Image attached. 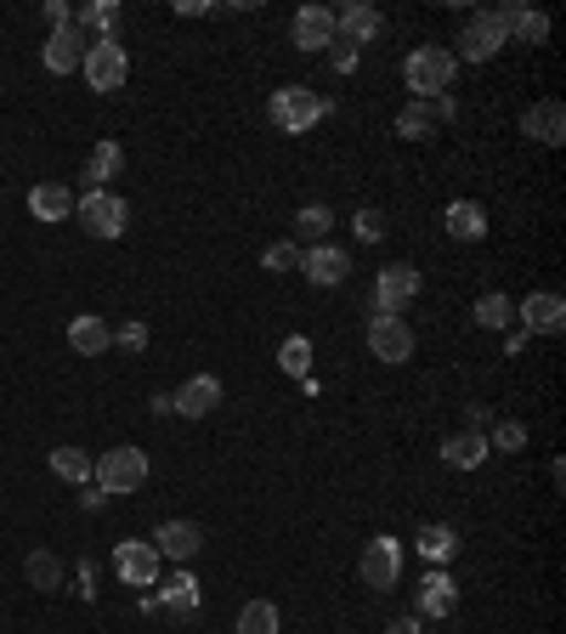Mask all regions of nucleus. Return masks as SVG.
Returning a JSON list of instances; mask_svg holds the SVG:
<instances>
[{"label":"nucleus","instance_id":"f257e3e1","mask_svg":"<svg viewBox=\"0 0 566 634\" xmlns=\"http://www.w3.org/2000/svg\"><path fill=\"white\" fill-rule=\"evenodd\" d=\"M459 74V58L448 52V45H413L408 63H402V85L413 91V103H431V96H448Z\"/></svg>","mask_w":566,"mask_h":634},{"label":"nucleus","instance_id":"f03ea898","mask_svg":"<svg viewBox=\"0 0 566 634\" xmlns=\"http://www.w3.org/2000/svg\"><path fill=\"white\" fill-rule=\"evenodd\" d=\"M323 114H328V103H323L312 85H277V91L266 96V119H272L277 131H290V136H306Z\"/></svg>","mask_w":566,"mask_h":634},{"label":"nucleus","instance_id":"7ed1b4c3","mask_svg":"<svg viewBox=\"0 0 566 634\" xmlns=\"http://www.w3.org/2000/svg\"><path fill=\"white\" fill-rule=\"evenodd\" d=\"M91 481L103 487L108 499H119V493H136L142 481H148V454L142 448H108V454H97V465H91Z\"/></svg>","mask_w":566,"mask_h":634},{"label":"nucleus","instance_id":"20e7f679","mask_svg":"<svg viewBox=\"0 0 566 634\" xmlns=\"http://www.w3.org/2000/svg\"><path fill=\"white\" fill-rule=\"evenodd\" d=\"M510 45V29H504V18L499 12H476L464 29H459V40L448 45V52L459 58V63H488V58H499Z\"/></svg>","mask_w":566,"mask_h":634},{"label":"nucleus","instance_id":"39448f33","mask_svg":"<svg viewBox=\"0 0 566 634\" xmlns=\"http://www.w3.org/2000/svg\"><path fill=\"white\" fill-rule=\"evenodd\" d=\"M80 74H85V85H91V91H119V85H125V74H130V52H125V40H119V34L91 40V45H85Z\"/></svg>","mask_w":566,"mask_h":634},{"label":"nucleus","instance_id":"423d86ee","mask_svg":"<svg viewBox=\"0 0 566 634\" xmlns=\"http://www.w3.org/2000/svg\"><path fill=\"white\" fill-rule=\"evenodd\" d=\"M80 227H85L91 238H125V227H130V210H125V199H119V193H108V187H97V193H80Z\"/></svg>","mask_w":566,"mask_h":634},{"label":"nucleus","instance_id":"0eeeda50","mask_svg":"<svg viewBox=\"0 0 566 634\" xmlns=\"http://www.w3.org/2000/svg\"><path fill=\"white\" fill-rule=\"evenodd\" d=\"M413 295H419V267H408V261L380 267V272H374V289H368V312H397L402 318V306Z\"/></svg>","mask_w":566,"mask_h":634},{"label":"nucleus","instance_id":"6e6552de","mask_svg":"<svg viewBox=\"0 0 566 634\" xmlns=\"http://www.w3.org/2000/svg\"><path fill=\"white\" fill-rule=\"evenodd\" d=\"M357 578L368 583V590H397V578H402V544L391 539V532H380V539L363 544Z\"/></svg>","mask_w":566,"mask_h":634},{"label":"nucleus","instance_id":"1a4fd4ad","mask_svg":"<svg viewBox=\"0 0 566 634\" xmlns=\"http://www.w3.org/2000/svg\"><path fill=\"white\" fill-rule=\"evenodd\" d=\"M159 550L148 544V539H125V544H114V572H119V583L125 590H154L159 583Z\"/></svg>","mask_w":566,"mask_h":634},{"label":"nucleus","instance_id":"9d476101","mask_svg":"<svg viewBox=\"0 0 566 634\" xmlns=\"http://www.w3.org/2000/svg\"><path fill=\"white\" fill-rule=\"evenodd\" d=\"M368 352L380 363H408L413 357V329L397 312H374L368 318Z\"/></svg>","mask_w":566,"mask_h":634},{"label":"nucleus","instance_id":"9b49d317","mask_svg":"<svg viewBox=\"0 0 566 634\" xmlns=\"http://www.w3.org/2000/svg\"><path fill=\"white\" fill-rule=\"evenodd\" d=\"M301 272L312 289H340L352 278V256L335 250V243H312V250H301Z\"/></svg>","mask_w":566,"mask_h":634},{"label":"nucleus","instance_id":"f8f14e48","mask_svg":"<svg viewBox=\"0 0 566 634\" xmlns=\"http://www.w3.org/2000/svg\"><path fill=\"white\" fill-rule=\"evenodd\" d=\"M515 318H522V334H560L566 329V301L555 289H533L527 301H515Z\"/></svg>","mask_w":566,"mask_h":634},{"label":"nucleus","instance_id":"ddd939ff","mask_svg":"<svg viewBox=\"0 0 566 634\" xmlns=\"http://www.w3.org/2000/svg\"><path fill=\"white\" fill-rule=\"evenodd\" d=\"M148 544L159 550V561H176V567H187V561H193V555L205 550V532H199V521H159Z\"/></svg>","mask_w":566,"mask_h":634},{"label":"nucleus","instance_id":"4468645a","mask_svg":"<svg viewBox=\"0 0 566 634\" xmlns=\"http://www.w3.org/2000/svg\"><path fill=\"white\" fill-rule=\"evenodd\" d=\"M413 617H453V606H459V583L448 578V567H431L419 578V590H413Z\"/></svg>","mask_w":566,"mask_h":634},{"label":"nucleus","instance_id":"2eb2a0df","mask_svg":"<svg viewBox=\"0 0 566 634\" xmlns=\"http://www.w3.org/2000/svg\"><path fill=\"white\" fill-rule=\"evenodd\" d=\"M340 34H346V45H357V52H363L368 40H380V34H386V12H380V7H368V0H352V7L335 12V40H340Z\"/></svg>","mask_w":566,"mask_h":634},{"label":"nucleus","instance_id":"dca6fc26","mask_svg":"<svg viewBox=\"0 0 566 634\" xmlns=\"http://www.w3.org/2000/svg\"><path fill=\"white\" fill-rule=\"evenodd\" d=\"M40 63L52 69V74H74V69L85 63V34H80L74 23L52 29V34H45V45H40Z\"/></svg>","mask_w":566,"mask_h":634},{"label":"nucleus","instance_id":"f3484780","mask_svg":"<svg viewBox=\"0 0 566 634\" xmlns=\"http://www.w3.org/2000/svg\"><path fill=\"white\" fill-rule=\"evenodd\" d=\"M221 408V380L216 374H193L181 385V392L170 397V414H181V419H205V414H216Z\"/></svg>","mask_w":566,"mask_h":634},{"label":"nucleus","instance_id":"a211bd4d","mask_svg":"<svg viewBox=\"0 0 566 634\" xmlns=\"http://www.w3.org/2000/svg\"><path fill=\"white\" fill-rule=\"evenodd\" d=\"M290 40L301 45V52H328V45H335V12L328 7H301L295 23H290Z\"/></svg>","mask_w":566,"mask_h":634},{"label":"nucleus","instance_id":"6ab92c4d","mask_svg":"<svg viewBox=\"0 0 566 634\" xmlns=\"http://www.w3.org/2000/svg\"><path fill=\"white\" fill-rule=\"evenodd\" d=\"M522 136L538 142V148H560V142H566V108L560 103H533L522 114Z\"/></svg>","mask_w":566,"mask_h":634},{"label":"nucleus","instance_id":"aec40b11","mask_svg":"<svg viewBox=\"0 0 566 634\" xmlns=\"http://www.w3.org/2000/svg\"><path fill=\"white\" fill-rule=\"evenodd\" d=\"M442 227H448L459 243H482V238H488V210H482L476 199H453V205L442 210Z\"/></svg>","mask_w":566,"mask_h":634},{"label":"nucleus","instance_id":"412c9836","mask_svg":"<svg viewBox=\"0 0 566 634\" xmlns=\"http://www.w3.org/2000/svg\"><path fill=\"white\" fill-rule=\"evenodd\" d=\"M488 436L482 430H459V436H448L442 443V465L448 470H476V465H488Z\"/></svg>","mask_w":566,"mask_h":634},{"label":"nucleus","instance_id":"4be33fe9","mask_svg":"<svg viewBox=\"0 0 566 634\" xmlns=\"http://www.w3.org/2000/svg\"><path fill=\"white\" fill-rule=\"evenodd\" d=\"M154 601H159L165 612H176V617H193V612H199V601H205V590H199V578L181 567V572H170V583H165V590H159Z\"/></svg>","mask_w":566,"mask_h":634},{"label":"nucleus","instance_id":"5701e85b","mask_svg":"<svg viewBox=\"0 0 566 634\" xmlns=\"http://www.w3.org/2000/svg\"><path fill=\"white\" fill-rule=\"evenodd\" d=\"M29 210H34L40 221H69V216H74V193H69L63 181H34V187H29Z\"/></svg>","mask_w":566,"mask_h":634},{"label":"nucleus","instance_id":"b1692460","mask_svg":"<svg viewBox=\"0 0 566 634\" xmlns=\"http://www.w3.org/2000/svg\"><path fill=\"white\" fill-rule=\"evenodd\" d=\"M69 346H74L80 357H103V352L114 346V329H108L103 318H91V312H80V318L69 323Z\"/></svg>","mask_w":566,"mask_h":634},{"label":"nucleus","instance_id":"393cba45","mask_svg":"<svg viewBox=\"0 0 566 634\" xmlns=\"http://www.w3.org/2000/svg\"><path fill=\"white\" fill-rule=\"evenodd\" d=\"M493 12L504 18V29L522 40V45H544V40H549V18L533 12V7H515V0H510V7H493Z\"/></svg>","mask_w":566,"mask_h":634},{"label":"nucleus","instance_id":"a878e982","mask_svg":"<svg viewBox=\"0 0 566 634\" xmlns=\"http://www.w3.org/2000/svg\"><path fill=\"white\" fill-rule=\"evenodd\" d=\"M125 170V148L119 142H97V148H91V159H85V193H97L103 181H114Z\"/></svg>","mask_w":566,"mask_h":634},{"label":"nucleus","instance_id":"bb28decb","mask_svg":"<svg viewBox=\"0 0 566 634\" xmlns=\"http://www.w3.org/2000/svg\"><path fill=\"white\" fill-rule=\"evenodd\" d=\"M413 550L424 555V561H431V567H448L453 555H459V532L453 527H419V539H413Z\"/></svg>","mask_w":566,"mask_h":634},{"label":"nucleus","instance_id":"cd10ccee","mask_svg":"<svg viewBox=\"0 0 566 634\" xmlns=\"http://www.w3.org/2000/svg\"><path fill=\"white\" fill-rule=\"evenodd\" d=\"M74 29H80V34L91 29L97 40H108V34L119 29V0H85V7L74 12Z\"/></svg>","mask_w":566,"mask_h":634},{"label":"nucleus","instance_id":"c85d7f7f","mask_svg":"<svg viewBox=\"0 0 566 634\" xmlns=\"http://www.w3.org/2000/svg\"><path fill=\"white\" fill-rule=\"evenodd\" d=\"M23 578L34 583V590L52 595V590H63V561H57L52 550H34V555L23 561Z\"/></svg>","mask_w":566,"mask_h":634},{"label":"nucleus","instance_id":"c756f323","mask_svg":"<svg viewBox=\"0 0 566 634\" xmlns=\"http://www.w3.org/2000/svg\"><path fill=\"white\" fill-rule=\"evenodd\" d=\"M277 368L290 374V380H312V340L306 334H290L277 346Z\"/></svg>","mask_w":566,"mask_h":634},{"label":"nucleus","instance_id":"7c9ffc66","mask_svg":"<svg viewBox=\"0 0 566 634\" xmlns=\"http://www.w3.org/2000/svg\"><path fill=\"white\" fill-rule=\"evenodd\" d=\"M328 227H335V210H328V205H301V216H295V238L306 243V250L328 238Z\"/></svg>","mask_w":566,"mask_h":634},{"label":"nucleus","instance_id":"2f4dec72","mask_svg":"<svg viewBox=\"0 0 566 634\" xmlns=\"http://www.w3.org/2000/svg\"><path fill=\"white\" fill-rule=\"evenodd\" d=\"M470 318H476L482 329H510V323H515V301H510V295H499V289H488V295L476 301V312H470Z\"/></svg>","mask_w":566,"mask_h":634},{"label":"nucleus","instance_id":"473e14b6","mask_svg":"<svg viewBox=\"0 0 566 634\" xmlns=\"http://www.w3.org/2000/svg\"><path fill=\"white\" fill-rule=\"evenodd\" d=\"M91 465H97V459H91L85 448H52V470H57L63 481H74V487L91 481Z\"/></svg>","mask_w":566,"mask_h":634},{"label":"nucleus","instance_id":"72a5a7b5","mask_svg":"<svg viewBox=\"0 0 566 634\" xmlns=\"http://www.w3.org/2000/svg\"><path fill=\"white\" fill-rule=\"evenodd\" d=\"M488 448H493V454H522V448H527V425H522V419L488 425Z\"/></svg>","mask_w":566,"mask_h":634},{"label":"nucleus","instance_id":"f704fd0d","mask_svg":"<svg viewBox=\"0 0 566 634\" xmlns=\"http://www.w3.org/2000/svg\"><path fill=\"white\" fill-rule=\"evenodd\" d=\"M239 634H277V606L272 601H250L239 612Z\"/></svg>","mask_w":566,"mask_h":634},{"label":"nucleus","instance_id":"c9c22d12","mask_svg":"<svg viewBox=\"0 0 566 634\" xmlns=\"http://www.w3.org/2000/svg\"><path fill=\"white\" fill-rule=\"evenodd\" d=\"M431 103H408L402 114H397V136H408V142H419V136H431Z\"/></svg>","mask_w":566,"mask_h":634},{"label":"nucleus","instance_id":"e433bc0d","mask_svg":"<svg viewBox=\"0 0 566 634\" xmlns=\"http://www.w3.org/2000/svg\"><path fill=\"white\" fill-rule=\"evenodd\" d=\"M261 267H266V272H301V243H295V238H283V243H266Z\"/></svg>","mask_w":566,"mask_h":634},{"label":"nucleus","instance_id":"4c0bfd02","mask_svg":"<svg viewBox=\"0 0 566 634\" xmlns=\"http://www.w3.org/2000/svg\"><path fill=\"white\" fill-rule=\"evenodd\" d=\"M114 346H119V352H148V323H142V318H125V323L114 329Z\"/></svg>","mask_w":566,"mask_h":634},{"label":"nucleus","instance_id":"58836bf2","mask_svg":"<svg viewBox=\"0 0 566 634\" xmlns=\"http://www.w3.org/2000/svg\"><path fill=\"white\" fill-rule=\"evenodd\" d=\"M352 232H357V243H380L386 238V210H357Z\"/></svg>","mask_w":566,"mask_h":634},{"label":"nucleus","instance_id":"ea45409f","mask_svg":"<svg viewBox=\"0 0 566 634\" xmlns=\"http://www.w3.org/2000/svg\"><path fill=\"white\" fill-rule=\"evenodd\" d=\"M357 63H363V52H357V45H346V40H335V45H328V69H335V74H357Z\"/></svg>","mask_w":566,"mask_h":634},{"label":"nucleus","instance_id":"a19ab883","mask_svg":"<svg viewBox=\"0 0 566 634\" xmlns=\"http://www.w3.org/2000/svg\"><path fill=\"white\" fill-rule=\"evenodd\" d=\"M74 583H80V601H97V567H91V561H80Z\"/></svg>","mask_w":566,"mask_h":634},{"label":"nucleus","instance_id":"79ce46f5","mask_svg":"<svg viewBox=\"0 0 566 634\" xmlns=\"http://www.w3.org/2000/svg\"><path fill=\"white\" fill-rule=\"evenodd\" d=\"M45 23H52V29L74 23V7H69V0H45Z\"/></svg>","mask_w":566,"mask_h":634},{"label":"nucleus","instance_id":"37998d69","mask_svg":"<svg viewBox=\"0 0 566 634\" xmlns=\"http://www.w3.org/2000/svg\"><path fill=\"white\" fill-rule=\"evenodd\" d=\"M464 425H470V430H482V436H488V425H493V414H488L482 403H470V408H464Z\"/></svg>","mask_w":566,"mask_h":634},{"label":"nucleus","instance_id":"c03bdc74","mask_svg":"<svg viewBox=\"0 0 566 634\" xmlns=\"http://www.w3.org/2000/svg\"><path fill=\"white\" fill-rule=\"evenodd\" d=\"M80 505H85V510H103V505H108V493H103L97 481H85V487H80Z\"/></svg>","mask_w":566,"mask_h":634},{"label":"nucleus","instance_id":"a18cd8bd","mask_svg":"<svg viewBox=\"0 0 566 634\" xmlns=\"http://www.w3.org/2000/svg\"><path fill=\"white\" fill-rule=\"evenodd\" d=\"M176 12H181V18H205V12H216V7H210V0H176Z\"/></svg>","mask_w":566,"mask_h":634},{"label":"nucleus","instance_id":"49530a36","mask_svg":"<svg viewBox=\"0 0 566 634\" xmlns=\"http://www.w3.org/2000/svg\"><path fill=\"white\" fill-rule=\"evenodd\" d=\"M419 628H424V617H397L391 623V634H419Z\"/></svg>","mask_w":566,"mask_h":634}]
</instances>
